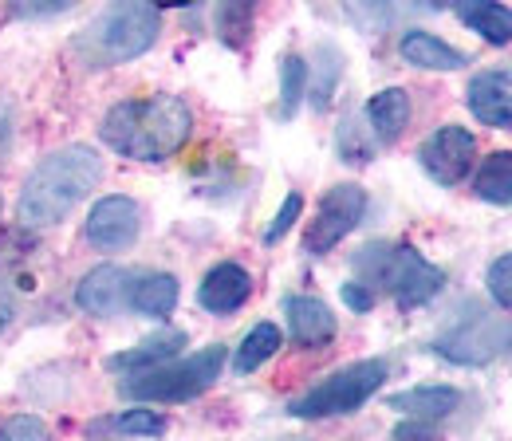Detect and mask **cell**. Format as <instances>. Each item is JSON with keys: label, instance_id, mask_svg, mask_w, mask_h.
<instances>
[{"label": "cell", "instance_id": "cell-1", "mask_svg": "<svg viewBox=\"0 0 512 441\" xmlns=\"http://www.w3.org/2000/svg\"><path fill=\"white\" fill-rule=\"evenodd\" d=\"M193 130L190 107L178 95L123 99L103 115V142L130 162H166L174 158Z\"/></svg>", "mask_w": 512, "mask_h": 441}, {"label": "cell", "instance_id": "cell-2", "mask_svg": "<svg viewBox=\"0 0 512 441\" xmlns=\"http://www.w3.org/2000/svg\"><path fill=\"white\" fill-rule=\"evenodd\" d=\"M99 178H103V158L91 146L52 150L28 174V182L20 189V201H16V217L28 229H52L99 186Z\"/></svg>", "mask_w": 512, "mask_h": 441}, {"label": "cell", "instance_id": "cell-3", "mask_svg": "<svg viewBox=\"0 0 512 441\" xmlns=\"http://www.w3.org/2000/svg\"><path fill=\"white\" fill-rule=\"evenodd\" d=\"M351 268H355V276H363L359 284H367L371 292L375 288L390 292L398 300V308H422L446 284V272L438 264H430L410 245H390V241H375V245L359 249L351 256Z\"/></svg>", "mask_w": 512, "mask_h": 441}, {"label": "cell", "instance_id": "cell-4", "mask_svg": "<svg viewBox=\"0 0 512 441\" xmlns=\"http://www.w3.org/2000/svg\"><path fill=\"white\" fill-rule=\"evenodd\" d=\"M162 32V12L154 0H115L87 28V52L95 63H130L154 48Z\"/></svg>", "mask_w": 512, "mask_h": 441}, {"label": "cell", "instance_id": "cell-5", "mask_svg": "<svg viewBox=\"0 0 512 441\" xmlns=\"http://www.w3.org/2000/svg\"><path fill=\"white\" fill-rule=\"evenodd\" d=\"M221 367H225V347H205L182 363L134 371L123 382V394L134 402H190L221 378Z\"/></svg>", "mask_w": 512, "mask_h": 441}, {"label": "cell", "instance_id": "cell-6", "mask_svg": "<svg viewBox=\"0 0 512 441\" xmlns=\"http://www.w3.org/2000/svg\"><path fill=\"white\" fill-rule=\"evenodd\" d=\"M383 382H386L383 359L351 363V367L327 375L320 386H312L308 394H300V398L288 406V414H292V418H335V414H355L367 398L379 394Z\"/></svg>", "mask_w": 512, "mask_h": 441}, {"label": "cell", "instance_id": "cell-7", "mask_svg": "<svg viewBox=\"0 0 512 441\" xmlns=\"http://www.w3.org/2000/svg\"><path fill=\"white\" fill-rule=\"evenodd\" d=\"M434 351L457 367H485L512 351V319L509 315H469L465 323L438 335Z\"/></svg>", "mask_w": 512, "mask_h": 441}, {"label": "cell", "instance_id": "cell-8", "mask_svg": "<svg viewBox=\"0 0 512 441\" xmlns=\"http://www.w3.org/2000/svg\"><path fill=\"white\" fill-rule=\"evenodd\" d=\"M363 213H367V189L355 186V182L331 186L320 197V209H316V217L308 225V237H304V249L312 252V256L331 252L347 233H355Z\"/></svg>", "mask_w": 512, "mask_h": 441}, {"label": "cell", "instance_id": "cell-9", "mask_svg": "<svg viewBox=\"0 0 512 441\" xmlns=\"http://www.w3.org/2000/svg\"><path fill=\"white\" fill-rule=\"evenodd\" d=\"M477 154V138L465 126H438L434 134H426V142L418 146V162L422 170L438 182V186H457L469 178Z\"/></svg>", "mask_w": 512, "mask_h": 441}, {"label": "cell", "instance_id": "cell-10", "mask_svg": "<svg viewBox=\"0 0 512 441\" xmlns=\"http://www.w3.org/2000/svg\"><path fill=\"white\" fill-rule=\"evenodd\" d=\"M138 229H142V209L134 197L123 193H111V197H99L87 213V241L103 252H119L130 249L138 241Z\"/></svg>", "mask_w": 512, "mask_h": 441}, {"label": "cell", "instance_id": "cell-11", "mask_svg": "<svg viewBox=\"0 0 512 441\" xmlns=\"http://www.w3.org/2000/svg\"><path fill=\"white\" fill-rule=\"evenodd\" d=\"M253 296V276L249 268L225 260V264H213L197 288V304L213 315H229L237 308H245V300Z\"/></svg>", "mask_w": 512, "mask_h": 441}, {"label": "cell", "instance_id": "cell-12", "mask_svg": "<svg viewBox=\"0 0 512 441\" xmlns=\"http://www.w3.org/2000/svg\"><path fill=\"white\" fill-rule=\"evenodd\" d=\"M130 292V272L119 268V264H99L91 268L79 288H75V304L87 315H115L123 304H127Z\"/></svg>", "mask_w": 512, "mask_h": 441}, {"label": "cell", "instance_id": "cell-13", "mask_svg": "<svg viewBox=\"0 0 512 441\" xmlns=\"http://www.w3.org/2000/svg\"><path fill=\"white\" fill-rule=\"evenodd\" d=\"M465 103L473 111V119L493 130H512V75L501 71H485L469 83Z\"/></svg>", "mask_w": 512, "mask_h": 441}, {"label": "cell", "instance_id": "cell-14", "mask_svg": "<svg viewBox=\"0 0 512 441\" xmlns=\"http://www.w3.org/2000/svg\"><path fill=\"white\" fill-rule=\"evenodd\" d=\"M284 312H288V331L300 347H323L335 339V315L316 296H292Z\"/></svg>", "mask_w": 512, "mask_h": 441}, {"label": "cell", "instance_id": "cell-15", "mask_svg": "<svg viewBox=\"0 0 512 441\" xmlns=\"http://www.w3.org/2000/svg\"><path fill=\"white\" fill-rule=\"evenodd\" d=\"M453 12L489 44H512V8L501 0H453Z\"/></svg>", "mask_w": 512, "mask_h": 441}, {"label": "cell", "instance_id": "cell-16", "mask_svg": "<svg viewBox=\"0 0 512 441\" xmlns=\"http://www.w3.org/2000/svg\"><path fill=\"white\" fill-rule=\"evenodd\" d=\"M182 347H186V331H158V335L134 343V347L123 351V355H111V359H107V371H127V375H134V371H150V367L170 363Z\"/></svg>", "mask_w": 512, "mask_h": 441}, {"label": "cell", "instance_id": "cell-17", "mask_svg": "<svg viewBox=\"0 0 512 441\" xmlns=\"http://www.w3.org/2000/svg\"><path fill=\"white\" fill-rule=\"evenodd\" d=\"M461 406V390L457 386H414L390 398V410L406 414V418H422V422H438L449 418Z\"/></svg>", "mask_w": 512, "mask_h": 441}, {"label": "cell", "instance_id": "cell-18", "mask_svg": "<svg viewBox=\"0 0 512 441\" xmlns=\"http://www.w3.org/2000/svg\"><path fill=\"white\" fill-rule=\"evenodd\" d=\"M178 276L170 272H150V276H138L130 280L127 304L138 315H150V319H166V315L178 308Z\"/></svg>", "mask_w": 512, "mask_h": 441}, {"label": "cell", "instance_id": "cell-19", "mask_svg": "<svg viewBox=\"0 0 512 441\" xmlns=\"http://www.w3.org/2000/svg\"><path fill=\"white\" fill-rule=\"evenodd\" d=\"M367 123L379 142H398L410 123V95L402 87H386L367 99Z\"/></svg>", "mask_w": 512, "mask_h": 441}, {"label": "cell", "instance_id": "cell-20", "mask_svg": "<svg viewBox=\"0 0 512 441\" xmlns=\"http://www.w3.org/2000/svg\"><path fill=\"white\" fill-rule=\"evenodd\" d=\"M398 52H402L406 63L426 67V71H461L469 63L457 48H449L446 40H438L430 32H406L402 44H398Z\"/></svg>", "mask_w": 512, "mask_h": 441}, {"label": "cell", "instance_id": "cell-21", "mask_svg": "<svg viewBox=\"0 0 512 441\" xmlns=\"http://www.w3.org/2000/svg\"><path fill=\"white\" fill-rule=\"evenodd\" d=\"M473 193L489 205H512V150H493L477 178H473Z\"/></svg>", "mask_w": 512, "mask_h": 441}, {"label": "cell", "instance_id": "cell-22", "mask_svg": "<svg viewBox=\"0 0 512 441\" xmlns=\"http://www.w3.org/2000/svg\"><path fill=\"white\" fill-rule=\"evenodd\" d=\"M280 343H284V335H280L276 323H256L253 331L241 339L237 355H233V371L237 375H253L260 363H268L280 351Z\"/></svg>", "mask_w": 512, "mask_h": 441}, {"label": "cell", "instance_id": "cell-23", "mask_svg": "<svg viewBox=\"0 0 512 441\" xmlns=\"http://www.w3.org/2000/svg\"><path fill=\"white\" fill-rule=\"evenodd\" d=\"M260 0H217V32L229 48H241L253 32Z\"/></svg>", "mask_w": 512, "mask_h": 441}, {"label": "cell", "instance_id": "cell-24", "mask_svg": "<svg viewBox=\"0 0 512 441\" xmlns=\"http://www.w3.org/2000/svg\"><path fill=\"white\" fill-rule=\"evenodd\" d=\"M316 83H312V107L316 111H327L331 107V95H335V83H339V75H343V56H339V48H331V44H320L316 48Z\"/></svg>", "mask_w": 512, "mask_h": 441}, {"label": "cell", "instance_id": "cell-25", "mask_svg": "<svg viewBox=\"0 0 512 441\" xmlns=\"http://www.w3.org/2000/svg\"><path fill=\"white\" fill-rule=\"evenodd\" d=\"M339 4H343L347 20L367 36H383L390 28V20H394V4L390 0H339Z\"/></svg>", "mask_w": 512, "mask_h": 441}, {"label": "cell", "instance_id": "cell-26", "mask_svg": "<svg viewBox=\"0 0 512 441\" xmlns=\"http://www.w3.org/2000/svg\"><path fill=\"white\" fill-rule=\"evenodd\" d=\"M308 91V63L300 56H284L280 63V115L292 119L300 111V99Z\"/></svg>", "mask_w": 512, "mask_h": 441}, {"label": "cell", "instance_id": "cell-27", "mask_svg": "<svg viewBox=\"0 0 512 441\" xmlns=\"http://www.w3.org/2000/svg\"><path fill=\"white\" fill-rule=\"evenodd\" d=\"M339 154L347 162H371V154H375V146L367 142V134H363V126H359L355 115L343 119V126H339Z\"/></svg>", "mask_w": 512, "mask_h": 441}, {"label": "cell", "instance_id": "cell-28", "mask_svg": "<svg viewBox=\"0 0 512 441\" xmlns=\"http://www.w3.org/2000/svg\"><path fill=\"white\" fill-rule=\"evenodd\" d=\"M300 213H304V197H300V193H288V197H284V205L276 209L272 225L264 229V245H276V241H284V237L292 233V225L300 221Z\"/></svg>", "mask_w": 512, "mask_h": 441}, {"label": "cell", "instance_id": "cell-29", "mask_svg": "<svg viewBox=\"0 0 512 441\" xmlns=\"http://www.w3.org/2000/svg\"><path fill=\"white\" fill-rule=\"evenodd\" d=\"M115 430L134 434V438H158V434H166V418L154 410H127L123 418H115Z\"/></svg>", "mask_w": 512, "mask_h": 441}, {"label": "cell", "instance_id": "cell-30", "mask_svg": "<svg viewBox=\"0 0 512 441\" xmlns=\"http://www.w3.org/2000/svg\"><path fill=\"white\" fill-rule=\"evenodd\" d=\"M485 284H489V296H493V300H497L505 312H512V252L489 264Z\"/></svg>", "mask_w": 512, "mask_h": 441}, {"label": "cell", "instance_id": "cell-31", "mask_svg": "<svg viewBox=\"0 0 512 441\" xmlns=\"http://www.w3.org/2000/svg\"><path fill=\"white\" fill-rule=\"evenodd\" d=\"M0 441H52L48 438V426L32 414H16L8 422H0Z\"/></svg>", "mask_w": 512, "mask_h": 441}, {"label": "cell", "instance_id": "cell-32", "mask_svg": "<svg viewBox=\"0 0 512 441\" xmlns=\"http://www.w3.org/2000/svg\"><path fill=\"white\" fill-rule=\"evenodd\" d=\"M75 0H12L16 20H40V16H60Z\"/></svg>", "mask_w": 512, "mask_h": 441}, {"label": "cell", "instance_id": "cell-33", "mask_svg": "<svg viewBox=\"0 0 512 441\" xmlns=\"http://www.w3.org/2000/svg\"><path fill=\"white\" fill-rule=\"evenodd\" d=\"M339 292H343V304H347L351 312H371V308H375V292H371L367 284H359V280H355V284H343Z\"/></svg>", "mask_w": 512, "mask_h": 441}, {"label": "cell", "instance_id": "cell-34", "mask_svg": "<svg viewBox=\"0 0 512 441\" xmlns=\"http://www.w3.org/2000/svg\"><path fill=\"white\" fill-rule=\"evenodd\" d=\"M434 438V422H422V418H406V426L394 430V441H430Z\"/></svg>", "mask_w": 512, "mask_h": 441}, {"label": "cell", "instance_id": "cell-35", "mask_svg": "<svg viewBox=\"0 0 512 441\" xmlns=\"http://www.w3.org/2000/svg\"><path fill=\"white\" fill-rule=\"evenodd\" d=\"M8 146H12V107L0 99V162L8 158Z\"/></svg>", "mask_w": 512, "mask_h": 441}, {"label": "cell", "instance_id": "cell-36", "mask_svg": "<svg viewBox=\"0 0 512 441\" xmlns=\"http://www.w3.org/2000/svg\"><path fill=\"white\" fill-rule=\"evenodd\" d=\"M12 315H16V300H12V292L0 284V331L12 323Z\"/></svg>", "mask_w": 512, "mask_h": 441}, {"label": "cell", "instance_id": "cell-37", "mask_svg": "<svg viewBox=\"0 0 512 441\" xmlns=\"http://www.w3.org/2000/svg\"><path fill=\"white\" fill-rule=\"evenodd\" d=\"M414 8H422V12H438V8H449L453 0H410Z\"/></svg>", "mask_w": 512, "mask_h": 441}, {"label": "cell", "instance_id": "cell-38", "mask_svg": "<svg viewBox=\"0 0 512 441\" xmlns=\"http://www.w3.org/2000/svg\"><path fill=\"white\" fill-rule=\"evenodd\" d=\"M0 209H4V201H0Z\"/></svg>", "mask_w": 512, "mask_h": 441}]
</instances>
